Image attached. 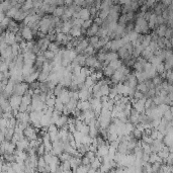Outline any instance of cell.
Here are the masks:
<instances>
[{"label": "cell", "mask_w": 173, "mask_h": 173, "mask_svg": "<svg viewBox=\"0 0 173 173\" xmlns=\"http://www.w3.org/2000/svg\"><path fill=\"white\" fill-rule=\"evenodd\" d=\"M9 102L11 104L12 110H18L22 102V96L17 95V94H12L9 98Z\"/></svg>", "instance_id": "cell-4"}, {"label": "cell", "mask_w": 173, "mask_h": 173, "mask_svg": "<svg viewBox=\"0 0 173 173\" xmlns=\"http://www.w3.org/2000/svg\"><path fill=\"white\" fill-rule=\"evenodd\" d=\"M99 37L98 36H93V37H90L89 38V44L91 45V46H93L94 48H95V50H96V48H97V44H98V42H99Z\"/></svg>", "instance_id": "cell-33"}, {"label": "cell", "mask_w": 173, "mask_h": 173, "mask_svg": "<svg viewBox=\"0 0 173 173\" xmlns=\"http://www.w3.org/2000/svg\"><path fill=\"white\" fill-rule=\"evenodd\" d=\"M125 45V41H123V38L121 39H114V41H112V51H119L121 48H123V46Z\"/></svg>", "instance_id": "cell-8"}, {"label": "cell", "mask_w": 173, "mask_h": 173, "mask_svg": "<svg viewBox=\"0 0 173 173\" xmlns=\"http://www.w3.org/2000/svg\"><path fill=\"white\" fill-rule=\"evenodd\" d=\"M114 71H115V70L114 69V68L110 67V65L103 67V74L108 78H112V76L114 75Z\"/></svg>", "instance_id": "cell-25"}, {"label": "cell", "mask_w": 173, "mask_h": 173, "mask_svg": "<svg viewBox=\"0 0 173 173\" xmlns=\"http://www.w3.org/2000/svg\"><path fill=\"white\" fill-rule=\"evenodd\" d=\"M119 58V56L117 53L114 52V51H110V52H108V54H106V60H105V63H104V66H108L110 62L114 61V60H117Z\"/></svg>", "instance_id": "cell-12"}, {"label": "cell", "mask_w": 173, "mask_h": 173, "mask_svg": "<svg viewBox=\"0 0 173 173\" xmlns=\"http://www.w3.org/2000/svg\"><path fill=\"white\" fill-rule=\"evenodd\" d=\"M20 32H21V34H22V38H23L24 41H32V38H34V32H32V28H30V26H24V28H22L21 30H20Z\"/></svg>", "instance_id": "cell-5"}, {"label": "cell", "mask_w": 173, "mask_h": 173, "mask_svg": "<svg viewBox=\"0 0 173 173\" xmlns=\"http://www.w3.org/2000/svg\"><path fill=\"white\" fill-rule=\"evenodd\" d=\"M99 28H100V26H98L97 23H95V22H94V23L92 24V26L87 30L86 34H87L89 38H90V37L96 36V34H97V32H98V30H99Z\"/></svg>", "instance_id": "cell-13"}, {"label": "cell", "mask_w": 173, "mask_h": 173, "mask_svg": "<svg viewBox=\"0 0 173 173\" xmlns=\"http://www.w3.org/2000/svg\"><path fill=\"white\" fill-rule=\"evenodd\" d=\"M58 97H59L60 99H61L62 101H63L65 104H67L68 102L70 101V99H71V97H70V94H69V90L65 89V88H64V89L62 90L61 94H60V95L58 96Z\"/></svg>", "instance_id": "cell-17"}, {"label": "cell", "mask_w": 173, "mask_h": 173, "mask_svg": "<svg viewBox=\"0 0 173 173\" xmlns=\"http://www.w3.org/2000/svg\"><path fill=\"white\" fill-rule=\"evenodd\" d=\"M89 125H87V123H84V125L82 127V129H81V131L80 132H82V133L84 134V135H89Z\"/></svg>", "instance_id": "cell-55"}, {"label": "cell", "mask_w": 173, "mask_h": 173, "mask_svg": "<svg viewBox=\"0 0 173 173\" xmlns=\"http://www.w3.org/2000/svg\"><path fill=\"white\" fill-rule=\"evenodd\" d=\"M108 151H110V145H108V144H104V145L98 146L97 151H96V154H97L98 157L102 158V157H104V156L108 155Z\"/></svg>", "instance_id": "cell-9"}, {"label": "cell", "mask_w": 173, "mask_h": 173, "mask_svg": "<svg viewBox=\"0 0 173 173\" xmlns=\"http://www.w3.org/2000/svg\"><path fill=\"white\" fill-rule=\"evenodd\" d=\"M49 75L50 74H48V73H46V72H43V71H41L40 72V75H39V81L40 82H45V81H48V79H49Z\"/></svg>", "instance_id": "cell-41"}, {"label": "cell", "mask_w": 173, "mask_h": 173, "mask_svg": "<svg viewBox=\"0 0 173 173\" xmlns=\"http://www.w3.org/2000/svg\"><path fill=\"white\" fill-rule=\"evenodd\" d=\"M94 84H95V80H94L93 78L91 77V76H87V78H86L85 82H84V85H85V87L92 88L94 86Z\"/></svg>", "instance_id": "cell-30"}, {"label": "cell", "mask_w": 173, "mask_h": 173, "mask_svg": "<svg viewBox=\"0 0 173 173\" xmlns=\"http://www.w3.org/2000/svg\"><path fill=\"white\" fill-rule=\"evenodd\" d=\"M151 42H152V37L151 36H145L143 38V41H142V46H143L144 48H147V47H149V45Z\"/></svg>", "instance_id": "cell-36"}, {"label": "cell", "mask_w": 173, "mask_h": 173, "mask_svg": "<svg viewBox=\"0 0 173 173\" xmlns=\"http://www.w3.org/2000/svg\"><path fill=\"white\" fill-rule=\"evenodd\" d=\"M30 89V84H26V82H20V83L15 84L13 89V93L12 94H17V95H21L23 96L26 92Z\"/></svg>", "instance_id": "cell-1"}, {"label": "cell", "mask_w": 173, "mask_h": 173, "mask_svg": "<svg viewBox=\"0 0 173 173\" xmlns=\"http://www.w3.org/2000/svg\"><path fill=\"white\" fill-rule=\"evenodd\" d=\"M152 81H153V83H154V85L155 86H158V85H161L162 84V77L161 76H155V77L152 79Z\"/></svg>", "instance_id": "cell-51"}, {"label": "cell", "mask_w": 173, "mask_h": 173, "mask_svg": "<svg viewBox=\"0 0 173 173\" xmlns=\"http://www.w3.org/2000/svg\"><path fill=\"white\" fill-rule=\"evenodd\" d=\"M54 108H55V110H59V112H63L64 108H65V103H64V102L62 101V100L60 99L59 97H57L56 98V103H55Z\"/></svg>", "instance_id": "cell-28"}, {"label": "cell", "mask_w": 173, "mask_h": 173, "mask_svg": "<svg viewBox=\"0 0 173 173\" xmlns=\"http://www.w3.org/2000/svg\"><path fill=\"white\" fill-rule=\"evenodd\" d=\"M62 168H63V171L64 172H70L72 170L71 168V164H70V161L68 160V161H64L62 162Z\"/></svg>", "instance_id": "cell-37"}, {"label": "cell", "mask_w": 173, "mask_h": 173, "mask_svg": "<svg viewBox=\"0 0 173 173\" xmlns=\"http://www.w3.org/2000/svg\"><path fill=\"white\" fill-rule=\"evenodd\" d=\"M119 58H121L123 60H125V59H128V58H131V57H133V55H131L130 54V52L127 50V49L125 48V47H123V48H121L119 50Z\"/></svg>", "instance_id": "cell-19"}, {"label": "cell", "mask_w": 173, "mask_h": 173, "mask_svg": "<svg viewBox=\"0 0 173 173\" xmlns=\"http://www.w3.org/2000/svg\"><path fill=\"white\" fill-rule=\"evenodd\" d=\"M32 8H34V0H26L23 6H22V9L28 11V10L32 9Z\"/></svg>", "instance_id": "cell-32"}, {"label": "cell", "mask_w": 173, "mask_h": 173, "mask_svg": "<svg viewBox=\"0 0 173 173\" xmlns=\"http://www.w3.org/2000/svg\"><path fill=\"white\" fill-rule=\"evenodd\" d=\"M60 43L58 42H51L50 45H49V49L48 50L52 51V52H54L55 54H57L58 52L60 51Z\"/></svg>", "instance_id": "cell-23"}, {"label": "cell", "mask_w": 173, "mask_h": 173, "mask_svg": "<svg viewBox=\"0 0 173 173\" xmlns=\"http://www.w3.org/2000/svg\"><path fill=\"white\" fill-rule=\"evenodd\" d=\"M119 95V92H117V89H116V87H112V88H110V94H108V97L110 98V99H114L116 96Z\"/></svg>", "instance_id": "cell-42"}, {"label": "cell", "mask_w": 173, "mask_h": 173, "mask_svg": "<svg viewBox=\"0 0 173 173\" xmlns=\"http://www.w3.org/2000/svg\"><path fill=\"white\" fill-rule=\"evenodd\" d=\"M38 133H39V129H37V128L34 127H30V125H28V127L24 130V136H26V138H28L30 141L38 139Z\"/></svg>", "instance_id": "cell-3"}, {"label": "cell", "mask_w": 173, "mask_h": 173, "mask_svg": "<svg viewBox=\"0 0 173 173\" xmlns=\"http://www.w3.org/2000/svg\"><path fill=\"white\" fill-rule=\"evenodd\" d=\"M40 72L39 70H34L32 73H30V75H28L26 77H24V81L26 82V83H32V82H34L36 80L39 79V75H40Z\"/></svg>", "instance_id": "cell-10"}, {"label": "cell", "mask_w": 173, "mask_h": 173, "mask_svg": "<svg viewBox=\"0 0 173 173\" xmlns=\"http://www.w3.org/2000/svg\"><path fill=\"white\" fill-rule=\"evenodd\" d=\"M141 114H140L139 112H137V110L133 108V110H132V112H131V114H130V116H129V121H131V123H133L134 125H138V123H140Z\"/></svg>", "instance_id": "cell-7"}, {"label": "cell", "mask_w": 173, "mask_h": 173, "mask_svg": "<svg viewBox=\"0 0 173 173\" xmlns=\"http://www.w3.org/2000/svg\"><path fill=\"white\" fill-rule=\"evenodd\" d=\"M133 67L135 68L136 72H142V71H144V65L142 63H140L139 61H136Z\"/></svg>", "instance_id": "cell-46"}, {"label": "cell", "mask_w": 173, "mask_h": 173, "mask_svg": "<svg viewBox=\"0 0 173 173\" xmlns=\"http://www.w3.org/2000/svg\"><path fill=\"white\" fill-rule=\"evenodd\" d=\"M164 3L165 4H170V2H171V0H163Z\"/></svg>", "instance_id": "cell-59"}, {"label": "cell", "mask_w": 173, "mask_h": 173, "mask_svg": "<svg viewBox=\"0 0 173 173\" xmlns=\"http://www.w3.org/2000/svg\"><path fill=\"white\" fill-rule=\"evenodd\" d=\"M144 96H145V94L142 93L141 91H138V90H136L135 93H134V96H133V99H141V98H143Z\"/></svg>", "instance_id": "cell-53"}, {"label": "cell", "mask_w": 173, "mask_h": 173, "mask_svg": "<svg viewBox=\"0 0 173 173\" xmlns=\"http://www.w3.org/2000/svg\"><path fill=\"white\" fill-rule=\"evenodd\" d=\"M68 121H69V117H68V114H62L61 116L59 117V119L57 121L56 125L57 127L59 128V129H61V128L65 127V125H68Z\"/></svg>", "instance_id": "cell-14"}, {"label": "cell", "mask_w": 173, "mask_h": 173, "mask_svg": "<svg viewBox=\"0 0 173 173\" xmlns=\"http://www.w3.org/2000/svg\"><path fill=\"white\" fill-rule=\"evenodd\" d=\"M163 117L165 119H167L168 121H171V119H173V112H171V110H170V108H169V110H167L165 112H164Z\"/></svg>", "instance_id": "cell-48"}, {"label": "cell", "mask_w": 173, "mask_h": 173, "mask_svg": "<svg viewBox=\"0 0 173 173\" xmlns=\"http://www.w3.org/2000/svg\"><path fill=\"white\" fill-rule=\"evenodd\" d=\"M77 108L78 110H83V112H86V110H91V103H90L89 100H84V101L79 100L77 104Z\"/></svg>", "instance_id": "cell-11"}, {"label": "cell", "mask_w": 173, "mask_h": 173, "mask_svg": "<svg viewBox=\"0 0 173 173\" xmlns=\"http://www.w3.org/2000/svg\"><path fill=\"white\" fill-rule=\"evenodd\" d=\"M65 9L66 8L63 7V6H58V7H56V9H55L53 15L56 16V17H62L64 15V13H65Z\"/></svg>", "instance_id": "cell-27"}, {"label": "cell", "mask_w": 173, "mask_h": 173, "mask_svg": "<svg viewBox=\"0 0 173 173\" xmlns=\"http://www.w3.org/2000/svg\"><path fill=\"white\" fill-rule=\"evenodd\" d=\"M89 45H90L89 44V40H87V39L80 38L79 39V43H78V45L75 47V50L78 52V54H79V53H83L84 51H85V49L87 48Z\"/></svg>", "instance_id": "cell-6"}, {"label": "cell", "mask_w": 173, "mask_h": 173, "mask_svg": "<svg viewBox=\"0 0 173 173\" xmlns=\"http://www.w3.org/2000/svg\"><path fill=\"white\" fill-rule=\"evenodd\" d=\"M64 89V87L61 85V84H57L56 86H55V88L53 89V92H54V94H55V96H59L60 94H61V92H62V90Z\"/></svg>", "instance_id": "cell-44"}, {"label": "cell", "mask_w": 173, "mask_h": 173, "mask_svg": "<svg viewBox=\"0 0 173 173\" xmlns=\"http://www.w3.org/2000/svg\"><path fill=\"white\" fill-rule=\"evenodd\" d=\"M90 103H91V108L94 110V112L96 114V115H99L102 110V101L101 98H97V97H92L89 100Z\"/></svg>", "instance_id": "cell-2"}, {"label": "cell", "mask_w": 173, "mask_h": 173, "mask_svg": "<svg viewBox=\"0 0 173 173\" xmlns=\"http://www.w3.org/2000/svg\"><path fill=\"white\" fill-rule=\"evenodd\" d=\"M1 51V60H4V59H7V58H14L13 55H12V49H11V46H7L5 49H3V50H0Z\"/></svg>", "instance_id": "cell-15"}, {"label": "cell", "mask_w": 173, "mask_h": 173, "mask_svg": "<svg viewBox=\"0 0 173 173\" xmlns=\"http://www.w3.org/2000/svg\"><path fill=\"white\" fill-rule=\"evenodd\" d=\"M40 85H41V82H32V83H30V89L32 90H36V89H39L40 88Z\"/></svg>", "instance_id": "cell-54"}, {"label": "cell", "mask_w": 173, "mask_h": 173, "mask_svg": "<svg viewBox=\"0 0 173 173\" xmlns=\"http://www.w3.org/2000/svg\"><path fill=\"white\" fill-rule=\"evenodd\" d=\"M52 123V116L48 114H44L42 117V128H49V125Z\"/></svg>", "instance_id": "cell-20"}, {"label": "cell", "mask_w": 173, "mask_h": 173, "mask_svg": "<svg viewBox=\"0 0 173 173\" xmlns=\"http://www.w3.org/2000/svg\"><path fill=\"white\" fill-rule=\"evenodd\" d=\"M32 95H30V93L26 92V93L22 96V102L21 103H23V104H26V105L28 106V105L32 104Z\"/></svg>", "instance_id": "cell-24"}, {"label": "cell", "mask_w": 173, "mask_h": 173, "mask_svg": "<svg viewBox=\"0 0 173 173\" xmlns=\"http://www.w3.org/2000/svg\"><path fill=\"white\" fill-rule=\"evenodd\" d=\"M73 38H80L82 36V26H73V28H71L69 32Z\"/></svg>", "instance_id": "cell-16"}, {"label": "cell", "mask_w": 173, "mask_h": 173, "mask_svg": "<svg viewBox=\"0 0 173 173\" xmlns=\"http://www.w3.org/2000/svg\"><path fill=\"white\" fill-rule=\"evenodd\" d=\"M64 1H65L66 5H68V6L72 5V3H73V0H64Z\"/></svg>", "instance_id": "cell-58"}, {"label": "cell", "mask_w": 173, "mask_h": 173, "mask_svg": "<svg viewBox=\"0 0 173 173\" xmlns=\"http://www.w3.org/2000/svg\"><path fill=\"white\" fill-rule=\"evenodd\" d=\"M157 23V16L156 15H151L149 17V26L151 28H154V26Z\"/></svg>", "instance_id": "cell-45"}, {"label": "cell", "mask_w": 173, "mask_h": 173, "mask_svg": "<svg viewBox=\"0 0 173 173\" xmlns=\"http://www.w3.org/2000/svg\"><path fill=\"white\" fill-rule=\"evenodd\" d=\"M94 52H95V48H94L93 46H91V45H89V46L85 49L83 54L85 55L86 57H88V56H91V55H94Z\"/></svg>", "instance_id": "cell-35"}, {"label": "cell", "mask_w": 173, "mask_h": 173, "mask_svg": "<svg viewBox=\"0 0 173 173\" xmlns=\"http://www.w3.org/2000/svg\"><path fill=\"white\" fill-rule=\"evenodd\" d=\"M71 157H72L71 154L67 153V152H65V151H64L63 153L61 154V155H59V158H60V160H61V162L68 161V160L71 159Z\"/></svg>", "instance_id": "cell-39"}, {"label": "cell", "mask_w": 173, "mask_h": 173, "mask_svg": "<svg viewBox=\"0 0 173 173\" xmlns=\"http://www.w3.org/2000/svg\"><path fill=\"white\" fill-rule=\"evenodd\" d=\"M136 90H138V91H141L142 93L146 94L148 92V90H149V87H148V85L146 84V82H139L137 85V88H136Z\"/></svg>", "instance_id": "cell-21"}, {"label": "cell", "mask_w": 173, "mask_h": 173, "mask_svg": "<svg viewBox=\"0 0 173 173\" xmlns=\"http://www.w3.org/2000/svg\"><path fill=\"white\" fill-rule=\"evenodd\" d=\"M133 136L135 139H141V138H143V132L141 131V130H139L138 128H135V130H134L133 132Z\"/></svg>", "instance_id": "cell-43"}, {"label": "cell", "mask_w": 173, "mask_h": 173, "mask_svg": "<svg viewBox=\"0 0 173 173\" xmlns=\"http://www.w3.org/2000/svg\"><path fill=\"white\" fill-rule=\"evenodd\" d=\"M46 153H47V151H46V148H45L44 144H42V145L39 146V147L37 148V154H38L39 157H41V156H44Z\"/></svg>", "instance_id": "cell-40"}, {"label": "cell", "mask_w": 173, "mask_h": 173, "mask_svg": "<svg viewBox=\"0 0 173 173\" xmlns=\"http://www.w3.org/2000/svg\"><path fill=\"white\" fill-rule=\"evenodd\" d=\"M84 156H86V157H88L90 160H93L94 158L96 157V152H94V151H91V150H88L87 152H86L85 154H84Z\"/></svg>", "instance_id": "cell-50"}, {"label": "cell", "mask_w": 173, "mask_h": 173, "mask_svg": "<svg viewBox=\"0 0 173 173\" xmlns=\"http://www.w3.org/2000/svg\"><path fill=\"white\" fill-rule=\"evenodd\" d=\"M14 133H15L14 128H7V130H6L5 132V139L7 140V141H11Z\"/></svg>", "instance_id": "cell-29"}, {"label": "cell", "mask_w": 173, "mask_h": 173, "mask_svg": "<svg viewBox=\"0 0 173 173\" xmlns=\"http://www.w3.org/2000/svg\"><path fill=\"white\" fill-rule=\"evenodd\" d=\"M44 56L46 57L47 60H49V61H53V59L56 56V54H55L54 52H52V51L50 50H47L44 52Z\"/></svg>", "instance_id": "cell-38"}, {"label": "cell", "mask_w": 173, "mask_h": 173, "mask_svg": "<svg viewBox=\"0 0 173 173\" xmlns=\"http://www.w3.org/2000/svg\"><path fill=\"white\" fill-rule=\"evenodd\" d=\"M46 165H47V162H46V160H45L44 156H41V157H39V160H38V168H44Z\"/></svg>", "instance_id": "cell-49"}, {"label": "cell", "mask_w": 173, "mask_h": 173, "mask_svg": "<svg viewBox=\"0 0 173 173\" xmlns=\"http://www.w3.org/2000/svg\"><path fill=\"white\" fill-rule=\"evenodd\" d=\"M90 15H91V13H90V9H88V8H81L79 10V18L87 20L90 18Z\"/></svg>", "instance_id": "cell-18"}, {"label": "cell", "mask_w": 173, "mask_h": 173, "mask_svg": "<svg viewBox=\"0 0 173 173\" xmlns=\"http://www.w3.org/2000/svg\"><path fill=\"white\" fill-rule=\"evenodd\" d=\"M165 69L166 70H171L173 68V54L170 55V56H168L167 58L165 59Z\"/></svg>", "instance_id": "cell-26"}, {"label": "cell", "mask_w": 173, "mask_h": 173, "mask_svg": "<svg viewBox=\"0 0 173 173\" xmlns=\"http://www.w3.org/2000/svg\"><path fill=\"white\" fill-rule=\"evenodd\" d=\"M153 55H154V52L151 50V49H150V47H147V48H145L143 50V52H142L141 56L143 57V58H145V59L149 60L150 58L153 56Z\"/></svg>", "instance_id": "cell-22"}, {"label": "cell", "mask_w": 173, "mask_h": 173, "mask_svg": "<svg viewBox=\"0 0 173 173\" xmlns=\"http://www.w3.org/2000/svg\"><path fill=\"white\" fill-rule=\"evenodd\" d=\"M55 103H56V96H55V94H53L52 96L47 98V100H46L47 106H49V108H54Z\"/></svg>", "instance_id": "cell-31"}, {"label": "cell", "mask_w": 173, "mask_h": 173, "mask_svg": "<svg viewBox=\"0 0 173 173\" xmlns=\"http://www.w3.org/2000/svg\"><path fill=\"white\" fill-rule=\"evenodd\" d=\"M108 65H110L112 68H114V70H117L119 67H121V65H123V61H121V60H119V59H117V60H114V61L110 62V63L108 64Z\"/></svg>", "instance_id": "cell-34"}, {"label": "cell", "mask_w": 173, "mask_h": 173, "mask_svg": "<svg viewBox=\"0 0 173 173\" xmlns=\"http://www.w3.org/2000/svg\"><path fill=\"white\" fill-rule=\"evenodd\" d=\"M166 30H167V28H166V26H161L159 28H158V30H157V34L160 37V38H163V37H165Z\"/></svg>", "instance_id": "cell-47"}, {"label": "cell", "mask_w": 173, "mask_h": 173, "mask_svg": "<svg viewBox=\"0 0 173 173\" xmlns=\"http://www.w3.org/2000/svg\"><path fill=\"white\" fill-rule=\"evenodd\" d=\"M93 24V22H92L91 19H87V20H84L83 24H82V28H84V30H88V28H90V26Z\"/></svg>", "instance_id": "cell-52"}, {"label": "cell", "mask_w": 173, "mask_h": 173, "mask_svg": "<svg viewBox=\"0 0 173 173\" xmlns=\"http://www.w3.org/2000/svg\"><path fill=\"white\" fill-rule=\"evenodd\" d=\"M28 105H26V104H23V103H21L20 104V106H19V112H28Z\"/></svg>", "instance_id": "cell-57"}, {"label": "cell", "mask_w": 173, "mask_h": 173, "mask_svg": "<svg viewBox=\"0 0 173 173\" xmlns=\"http://www.w3.org/2000/svg\"><path fill=\"white\" fill-rule=\"evenodd\" d=\"M90 163H91V160H90L88 157L84 156V157L82 158V164H83V165H90ZM90 166H91V165H90Z\"/></svg>", "instance_id": "cell-56"}]
</instances>
